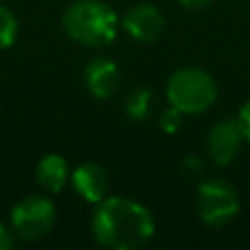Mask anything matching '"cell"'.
Here are the masks:
<instances>
[{
	"mask_svg": "<svg viewBox=\"0 0 250 250\" xmlns=\"http://www.w3.org/2000/svg\"><path fill=\"white\" fill-rule=\"evenodd\" d=\"M167 101L182 114H202L217 101V83L207 70L187 66L169 77Z\"/></svg>",
	"mask_w": 250,
	"mask_h": 250,
	"instance_id": "cell-3",
	"label": "cell"
},
{
	"mask_svg": "<svg viewBox=\"0 0 250 250\" xmlns=\"http://www.w3.org/2000/svg\"><path fill=\"white\" fill-rule=\"evenodd\" d=\"M121 24L132 40L143 42V44H149V42H156V40L163 35L165 16L160 13V9L156 7V4L138 2L125 11Z\"/></svg>",
	"mask_w": 250,
	"mask_h": 250,
	"instance_id": "cell-7",
	"label": "cell"
},
{
	"mask_svg": "<svg viewBox=\"0 0 250 250\" xmlns=\"http://www.w3.org/2000/svg\"><path fill=\"white\" fill-rule=\"evenodd\" d=\"M185 9H204L213 2V0H178Z\"/></svg>",
	"mask_w": 250,
	"mask_h": 250,
	"instance_id": "cell-17",
	"label": "cell"
},
{
	"mask_svg": "<svg viewBox=\"0 0 250 250\" xmlns=\"http://www.w3.org/2000/svg\"><path fill=\"white\" fill-rule=\"evenodd\" d=\"M182 169H185L187 176L191 178H200L204 173V160L198 158V156H187L185 163H182Z\"/></svg>",
	"mask_w": 250,
	"mask_h": 250,
	"instance_id": "cell-14",
	"label": "cell"
},
{
	"mask_svg": "<svg viewBox=\"0 0 250 250\" xmlns=\"http://www.w3.org/2000/svg\"><path fill=\"white\" fill-rule=\"evenodd\" d=\"M92 237L110 250H136L149 244L156 233L154 215L132 198L112 195L97 202L90 220Z\"/></svg>",
	"mask_w": 250,
	"mask_h": 250,
	"instance_id": "cell-1",
	"label": "cell"
},
{
	"mask_svg": "<svg viewBox=\"0 0 250 250\" xmlns=\"http://www.w3.org/2000/svg\"><path fill=\"white\" fill-rule=\"evenodd\" d=\"M239 123H242V129H244V136H246V141L250 143V99L246 101V104L242 105V110H239L237 114Z\"/></svg>",
	"mask_w": 250,
	"mask_h": 250,
	"instance_id": "cell-15",
	"label": "cell"
},
{
	"mask_svg": "<svg viewBox=\"0 0 250 250\" xmlns=\"http://www.w3.org/2000/svg\"><path fill=\"white\" fill-rule=\"evenodd\" d=\"M83 79H86L88 92L95 99H110L121 88V70L110 57L104 55L88 62L86 70H83Z\"/></svg>",
	"mask_w": 250,
	"mask_h": 250,
	"instance_id": "cell-8",
	"label": "cell"
},
{
	"mask_svg": "<svg viewBox=\"0 0 250 250\" xmlns=\"http://www.w3.org/2000/svg\"><path fill=\"white\" fill-rule=\"evenodd\" d=\"M125 114L134 121H143V119L149 117L151 108H154V92L149 88H136L125 97Z\"/></svg>",
	"mask_w": 250,
	"mask_h": 250,
	"instance_id": "cell-11",
	"label": "cell"
},
{
	"mask_svg": "<svg viewBox=\"0 0 250 250\" xmlns=\"http://www.w3.org/2000/svg\"><path fill=\"white\" fill-rule=\"evenodd\" d=\"M244 141V129L239 119H222L207 134V154L217 167H226L237 158Z\"/></svg>",
	"mask_w": 250,
	"mask_h": 250,
	"instance_id": "cell-6",
	"label": "cell"
},
{
	"mask_svg": "<svg viewBox=\"0 0 250 250\" xmlns=\"http://www.w3.org/2000/svg\"><path fill=\"white\" fill-rule=\"evenodd\" d=\"M182 117H185V114H182L180 110H176L173 105H169L167 110L160 112V119H158L160 129H163L165 134H176L182 125Z\"/></svg>",
	"mask_w": 250,
	"mask_h": 250,
	"instance_id": "cell-13",
	"label": "cell"
},
{
	"mask_svg": "<svg viewBox=\"0 0 250 250\" xmlns=\"http://www.w3.org/2000/svg\"><path fill=\"white\" fill-rule=\"evenodd\" d=\"M239 195L230 182L224 178H213L198 185L195 191V208L200 220L207 226H226L239 213Z\"/></svg>",
	"mask_w": 250,
	"mask_h": 250,
	"instance_id": "cell-4",
	"label": "cell"
},
{
	"mask_svg": "<svg viewBox=\"0 0 250 250\" xmlns=\"http://www.w3.org/2000/svg\"><path fill=\"white\" fill-rule=\"evenodd\" d=\"M18 38V18L9 7L0 4V51L13 46Z\"/></svg>",
	"mask_w": 250,
	"mask_h": 250,
	"instance_id": "cell-12",
	"label": "cell"
},
{
	"mask_svg": "<svg viewBox=\"0 0 250 250\" xmlns=\"http://www.w3.org/2000/svg\"><path fill=\"white\" fill-rule=\"evenodd\" d=\"M57 220V208L51 198L26 195L11 208V230L24 242H35L51 233Z\"/></svg>",
	"mask_w": 250,
	"mask_h": 250,
	"instance_id": "cell-5",
	"label": "cell"
},
{
	"mask_svg": "<svg viewBox=\"0 0 250 250\" xmlns=\"http://www.w3.org/2000/svg\"><path fill=\"white\" fill-rule=\"evenodd\" d=\"M117 11L104 0H75L62 13V29L73 42L88 48H104L119 35Z\"/></svg>",
	"mask_w": 250,
	"mask_h": 250,
	"instance_id": "cell-2",
	"label": "cell"
},
{
	"mask_svg": "<svg viewBox=\"0 0 250 250\" xmlns=\"http://www.w3.org/2000/svg\"><path fill=\"white\" fill-rule=\"evenodd\" d=\"M35 176L38 182L46 193L55 195L64 191V187L70 182V167L68 160L60 154H46L40 158L38 167H35Z\"/></svg>",
	"mask_w": 250,
	"mask_h": 250,
	"instance_id": "cell-10",
	"label": "cell"
},
{
	"mask_svg": "<svg viewBox=\"0 0 250 250\" xmlns=\"http://www.w3.org/2000/svg\"><path fill=\"white\" fill-rule=\"evenodd\" d=\"M70 182L77 195L88 204H97L108 195L110 176L99 163H82L73 169Z\"/></svg>",
	"mask_w": 250,
	"mask_h": 250,
	"instance_id": "cell-9",
	"label": "cell"
},
{
	"mask_svg": "<svg viewBox=\"0 0 250 250\" xmlns=\"http://www.w3.org/2000/svg\"><path fill=\"white\" fill-rule=\"evenodd\" d=\"M13 230H9L4 224H0V250H11L16 246V237Z\"/></svg>",
	"mask_w": 250,
	"mask_h": 250,
	"instance_id": "cell-16",
	"label": "cell"
}]
</instances>
